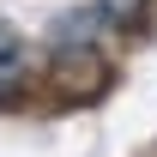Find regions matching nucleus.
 <instances>
[{"instance_id":"f257e3e1","label":"nucleus","mask_w":157,"mask_h":157,"mask_svg":"<svg viewBox=\"0 0 157 157\" xmlns=\"http://www.w3.org/2000/svg\"><path fill=\"white\" fill-rule=\"evenodd\" d=\"M30 78H36V60H30V42L18 30L0 24V109H18L30 97Z\"/></svg>"}]
</instances>
